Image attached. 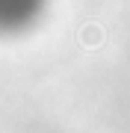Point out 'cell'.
<instances>
[{"instance_id":"1","label":"cell","mask_w":130,"mask_h":133,"mask_svg":"<svg viewBox=\"0 0 130 133\" xmlns=\"http://www.w3.org/2000/svg\"><path fill=\"white\" fill-rule=\"evenodd\" d=\"M50 0H0V38H18L42 24Z\"/></svg>"}]
</instances>
